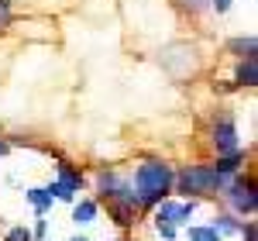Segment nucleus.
Here are the masks:
<instances>
[{
    "mask_svg": "<svg viewBox=\"0 0 258 241\" xmlns=\"http://www.w3.org/2000/svg\"><path fill=\"white\" fill-rule=\"evenodd\" d=\"M172 183H176V172L169 162L145 159L131 176V193H135L138 207H155L159 200L172 197Z\"/></svg>",
    "mask_w": 258,
    "mask_h": 241,
    "instance_id": "nucleus-1",
    "label": "nucleus"
},
{
    "mask_svg": "<svg viewBox=\"0 0 258 241\" xmlns=\"http://www.w3.org/2000/svg\"><path fill=\"white\" fill-rule=\"evenodd\" d=\"M231 179H224L214 172V165H186L176 172V183L172 190L182 193V200H203V197H217L220 190Z\"/></svg>",
    "mask_w": 258,
    "mask_h": 241,
    "instance_id": "nucleus-2",
    "label": "nucleus"
},
{
    "mask_svg": "<svg viewBox=\"0 0 258 241\" xmlns=\"http://www.w3.org/2000/svg\"><path fill=\"white\" fill-rule=\"evenodd\" d=\"M193 214H197V200H172V197H165V200H159L152 207V224H155L162 241H176L179 231L189 224Z\"/></svg>",
    "mask_w": 258,
    "mask_h": 241,
    "instance_id": "nucleus-3",
    "label": "nucleus"
},
{
    "mask_svg": "<svg viewBox=\"0 0 258 241\" xmlns=\"http://www.w3.org/2000/svg\"><path fill=\"white\" fill-rule=\"evenodd\" d=\"M220 197L231 203V214H234V217H255L258 190H255V179H251V176H244V172L231 176V183L220 190Z\"/></svg>",
    "mask_w": 258,
    "mask_h": 241,
    "instance_id": "nucleus-4",
    "label": "nucleus"
},
{
    "mask_svg": "<svg viewBox=\"0 0 258 241\" xmlns=\"http://www.w3.org/2000/svg\"><path fill=\"white\" fill-rule=\"evenodd\" d=\"M210 145L217 148V155H227L241 148V135H238V120L231 110H217L214 120H210Z\"/></svg>",
    "mask_w": 258,
    "mask_h": 241,
    "instance_id": "nucleus-5",
    "label": "nucleus"
},
{
    "mask_svg": "<svg viewBox=\"0 0 258 241\" xmlns=\"http://www.w3.org/2000/svg\"><path fill=\"white\" fill-rule=\"evenodd\" d=\"M83 172L76 169V165H69V162H59V176L48 183L45 190L52 193V200H66V203H73L76 200V193L83 190Z\"/></svg>",
    "mask_w": 258,
    "mask_h": 241,
    "instance_id": "nucleus-6",
    "label": "nucleus"
},
{
    "mask_svg": "<svg viewBox=\"0 0 258 241\" xmlns=\"http://www.w3.org/2000/svg\"><path fill=\"white\" fill-rule=\"evenodd\" d=\"M97 193L107 203H114V200H135V193H131V179H127V176H120V172H114V169H103V172L97 176ZM135 203H138V200H135Z\"/></svg>",
    "mask_w": 258,
    "mask_h": 241,
    "instance_id": "nucleus-7",
    "label": "nucleus"
},
{
    "mask_svg": "<svg viewBox=\"0 0 258 241\" xmlns=\"http://www.w3.org/2000/svg\"><path fill=\"white\" fill-rule=\"evenodd\" d=\"M244 162H248V152H244V148H234V152H227V155H217L214 172L224 176V179H231V176H238V172H241Z\"/></svg>",
    "mask_w": 258,
    "mask_h": 241,
    "instance_id": "nucleus-8",
    "label": "nucleus"
},
{
    "mask_svg": "<svg viewBox=\"0 0 258 241\" xmlns=\"http://www.w3.org/2000/svg\"><path fill=\"white\" fill-rule=\"evenodd\" d=\"M107 214L114 217L117 227H131L135 217H138V203L135 200H114V203H107Z\"/></svg>",
    "mask_w": 258,
    "mask_h": 241,
    "instance_id": "nucleus-9",
    "label": "nucleus"
},
{
    "mask_svg": "<svg viewBox=\"0 0 258 241\" xmlns=\"http://www.w3.org/2000/svg\"><path fill=\"white\" fill-rule=\"evenodd\" d=\"M24 200L35 207V217H45L52 207H55V200H52V193L45 190V186H28L24 190Z\"/></svg>",
    "mask_w": 258,
    "mask_h": 241,
    "instance_id": "nucleus-10",
    "label": "nucleus"
},
{
    "mask_svg": "<svg viewBox=\"0 0 258 241\" xmlns=\"http://www.w3.org/2000/svg\"><path fill=\"white\" fill-rule=\"evenodd\" d=\"M100 214V203L90 200V197H83V200H73V221L80 224V227H86V224H93Z\"/></svg>",
    "mask_w": 258,
    "mask_h": 241,
    "instance_id": "nucleus-11",
    "label": "nucleus"
},
{
    "mask_svg": "<svg viewBox=\"0 0 258 241\" xmlns=\"http://www.w3.org/2000/svg\"><path fill=\"white\" fill-rule=\"evenodd\" d=\"M258 83V59H241L238 62V73H234V86H255Z\"/></svg>",
    "mask_w": 258,
    "mask_h": 241,
    "instance_id": "nucleus-12",
    "label": "nucleus"
},
{
    "mask_svg": "<svg viewBox=\"0 0 258 241\" xmlns=\"http://www.w3.org/2000/svg\"><path fill=\"white\" fill-rule=\"evenodd\" d=\"M227 52H234L238 59H251V55L258 52L255 35H238V38H231V41H227Z\"/></svg>",
    "mask_w": 258,
    "mask_h": 241,
    "instance_id": "nucleus-13",
    "label": "nucleus"
},
{
    "mask_svg": "<svg viewBox=\"0 0 258 241\" xmlns=\"http://www.w3.org/2000/svg\"><path fill=\"white\" fill-rule=\"evenodd\" d=\"M186 241H224L214 224H186Z\"/></svg>",
    "mask_w": 258,
    "mask_h": 241,
    "instance_id": "nucleus-14",
    "label": "nucleus"
},
{
    "mask_svg": "<svg viewBox=\"0 0 258 241\" xmlns=\"http://www.w3.org/2000/svg\"><path fill=\"white\" fill-rule=\"evenodd\" d=\"M210 224L217 227V234L224 238V234H241V224H244V221H238L234 214H217Z\"/></svg>",
    "mask_w": 258,
    "mask_h": 241,
    "instance_id": "nucleus-15",
    "label": "nucleus"
},
{
    "mask_svg": "<svg viewBox=\"0 0 258 241\" xmlns=\"http://www.w3.org/2000/svg\"><path fill=\"white\" fill-rule=\"evenodd\" d=\"M4 241H31V227L18 224V227H11V231L4 234Z\"/></svg>",
    "mask_w": 258,
    "mask_h": 241,
    "instance_id": "nucleus-16",
    "label": "nucleus"
},
{
    "mask_svg": "<svg viewBox=\"0 0 258 241\" xmlns=\"http://www.w3.org/2000/svg\"><path fill=\"white\" fill-rule=\"evenodd\" d=\"M182 11H189V14H200V11H207L210 7V0H176Z\"/></svg>",
    "mask_w": 258,
    "mask_h": 241,
    "instance_id": "nucleus-17",
    "label": "nucleus"
},
{
    "mask_svg": "<svg viewBox=\"0 0 258 241\" xmlns=\"http://www.w3.org/2000/svg\"><path fill=\"white\" fill-rule=\"evenodd\" d=\"M48 238V221L45 217H35V227H31V241H45Z\"/></svg>",
    "mask_w": 258,
    "mask_h": 241,
    "instance_id": "nucleus-18",
    "label": "nucleus"
},
{
    "mask_svg": "<svg viewBox=\"0 0 258 241\" xmlns=\"http://www.w3.org/2000/svg\"><path fill=\"white\" fill-rule=\"evenodd\" d=\"M241 241H258V227H255V221H244V224H241Z\"/></svg>",
    "mask_w": 258,
    "mask_h": 241,
    "instance_id": "nucleus-19",
    "label": "nucleus"
},
{
    "mask_svg": "<svg viewBox=\"0 0 258 241\" xmlns=\"http://www.w3.org/2000/svg\"><path fill=\"white\" fill-rule=\"evenodd\" d=\"M11 24V0H0V28Z\"/></svg>",
    "mask_w": 258,
    "mask_h": 241,
    "instance_id": "nucleus-20",
    "label": "nucleus"
},
{
    "mask_svg": "<svg viewBox=\"0 0 258 241\" xmlns=\"http://www.w3.org/2000/svg\"><path fill=\"white\" fill-rule=\"evenodd\" d=\"M231 4H234V0H210V7H214L217 14H227V11H231Z\"/></svg>",
    "mask_w": 258,
    "mask_h": 241,
    "instance_id": "nucleus-21",
    "label": "nucleus"
},
{
    "mask_svg": "<svg viewBox=\"0 0 258 241\" xmlns=\"http://www.w3.org/2000/svg\"><path fill=\"white\" fill-rule=\"evenodd\" d=\"M7 152H11V145H7V141L0 138V159H4V155H7Z\"/></svg>",
    "mask_w": 258,
    "mask_h": 241,
    "instance_id": "nucleus-22",
    "label": "nucleus"
},
{
    "mask_svg": "<svg viewBox=\"0 0 258 241\" xmlns=\"http://www.w3.org/2000/svg\"><path fill=\"white\" fill-rule=\"evenodd\" d=\"M69 241H90V238H86V234H76V238H69Z\"/></svg>",
    "mask_w": 258,
    "mask_h": 241,
    "instance_id": "nucleus-23",
    "label": "nucleus"
},
{
    "mask_svg": "<svg viewBox=\"0 0 258 241\" xmlns=\"http://www.w3.org/2000/svg\"><path fill=\"white\" fill-rule=\"evenodd\" d=\"M45 241H48V238H45Z\"/></svg>",
    "mask_w": 258,
    "mask_h": 241,
    "instance_id": "nucleus-24",
    "label": "nucleus"
}]
</instances>
